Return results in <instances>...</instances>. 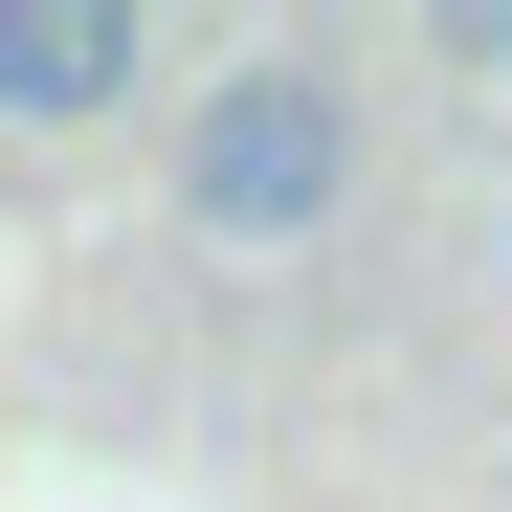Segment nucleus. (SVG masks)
I'll return each mask as SVG.
<instances>
[{"instance_id":"obj_2","label":"nucleus","mask_w":512,"mask_h":512,"mask_svg":"<svg viewBox=\"0 0 512 512\" xmlns=\"http://www.w3.org/2000/svg\"><path fill=\"white\" fill-rule=\"evenodd\" d=\"M134 67H156V23H134V0H0V112H23V134L134 112Z\"/></svg>"},{"instance_id":"obj_1","label":"nucleus","mask_w":512,"mask_h":512,"mask_svg":"<svg viewBox=\"0 0 512 512\" xmlns=\"http://www.w3.org/2000/svg\"><path fill=\"white\" fill-rule=\"evenodd\" d=\"M334 201H357V67L268 45V67H223L179 112V223L201 245H312Z\"/></svg>"}]
</instances>
